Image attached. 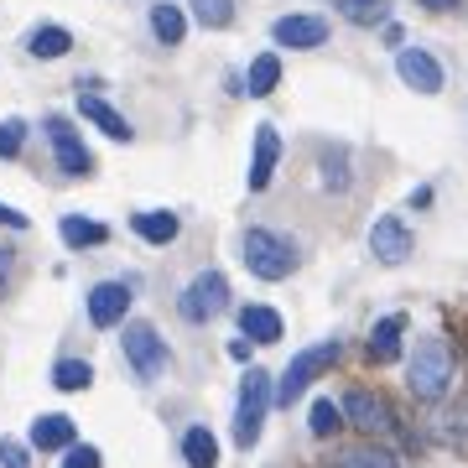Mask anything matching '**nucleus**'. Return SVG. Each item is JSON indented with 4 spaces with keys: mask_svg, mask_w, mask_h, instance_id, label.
Returning <instances> with one entry per match:
<instances>
[{
    "mask_svg": "<svg viewBox=\"0 0 468 468\" xmlns=\"http://www.w3.org/2000/svg\"><path fill=\"white\" fill-rule=\"evenodd\" d=\"M282 162V135L276 125H255V156H250V193H266L271 187V172Z\"/></svg>",
    "mask_w": 468,
    "mask_h": 468,
    "instance_id": "ddd939ff",
    "label": "nucleus"
},
{
    "mask_svg": "<svg viewBox=\"0 0 468 468\" xmlns=\"http://www.w3.org/2000/svg\"><path fill=\"white\" fill-rule=\"evenodd\" d=\"M73 437H79V427H73V417H37L32 421V448L37 452H63V448H73Z\"/></svg>",
    "mask_w": 468,
    "mask_h": 468,
    "instance_id": "4468645a",
    "label": "nucleus"
},
{
    "mask_svg": "<svg viewBox=\"0 0 468 468\" xmlns=\"http://www.w3.org/2000/svg\"><path fill=\"white\" fill-rule=\"evenodd\" d=\"M448 380H452V349L442 338H421L411 349V365H406V385L417 401H442L448 396Z\"/></svg>",
    "mask_w": 468,
    "mask_h": 468,
    "instance_id": "f03ea898",
    "label": "nucleus"
},
{
    "mask_svg": "<svg viewBox=\"0 0 468 468\" xmlns=\"http://www.w3.org/2000/svg\"><path fill=\"white\" fill-rule=\"evenodd\" d=\"M58 229H63L68 250H94V245H104V239H110V229H104L100 218H84V214H68Z\"/></svg>",
    "mask_w": 468,
    "mask_h": 468,
    "instance_id": "a211bd4d",
    "label": "nucleus"
},
{
    "mask_svg": "<svg viewBox=\"0 0 468 468\" xmlns=\"http://www.w3.org/2000/svg\"><path fill=\"white\" fill-rule=\"evenodd\" d=\"M151 32H156V42H167V48H177V42L187 37L183 11H177V5H167V0H156V5H151Z\"/></svg>",
    "mask_w": 468,
    "mask_h": 468,
    "instance_id": "412c9836",
    "label": "nucleus"
},
{
    "mask_svg": "<svg viewBox=\"0 0 468 468\" xmlns=\"http://www.w3.org/2000/svg\"><path fill=\"white\" fill-rule=\"evenodd\" d=\"M239 334L250 338V344H276V338H282V313L266 307V302H250V307L239 313Z\"/></svg>",
    "mask_w": 468,
    "mask_h": 468,
    "instance_id": "2eb2a0df",
    "label": "nucleus"
},
{
    "mask_svg": "<svg viewBox=\"0 0 468 468\" xmlns=\"http://www.w3.org/2000/svg\"><path fill=\"white\" fill-rule=\"evenodd\" d=\"M27 52H32V58H63V52H73V37H68L63 27H37V32L27 37Z\"/></svg>",
    "mask_w": 468,
    "mask_h": 468,
    "instance_id": "5701e85b",
    "label": "nucleus"
},
{
    "mask_svg": "<svg viewBox=\"0 0 468 468\" xmlns=\"http://www.w3.org/2000/svg\"><path fill=\"white\" fill-rule=\"evenodd\" d=\"M307 427H313V437H338V427H344V406H334L328 396H318L313 411H307Z\"/></svg>",
    "mask_w": 468,
    "mask_h": 468,
    "instance_id": "bb28decb",
    "label": "nucleus"
},
{
    "mask_svg": "<svg viewBox=\"0 0 468 468\" xmlns=\"http://www.w3.org/2000/svg\"><path fill=\"white\" fill-rule=\"evenodd\" d=\"M52 385L58 390H89L94 385V365L89 359H58L52 365Z\"/></svg>",
    "mask_w": 468,
    "mask_h": 468,
    "instance_id": "a878e982",
    "label": "nucleus"
},
{
    "mask_svg": "<svg viewBox=\"0 0 468 468\" xmlns=\"http://www.w3.org/2000/svg\"><path fill=\"white\" fill-rule=\"evenodd\" d=\"M187 5H193V16L203 27H229L234 21V0H187Z\"/></svg>",
    "mask_w": 468,
    "mask_h": 468,
    "instance_id": "cd10ccee",
    "label": "nucleus"
},
{
    "mask_svg": "<svg viewBox=\"0 0 468 468\" xmlns=\"http://www.w3.org/2000/svg\"><path fill=\"white\" fill-rule=\"evenodd\" d=\"M11 282H16V250H11V245L0 239V297L11 292Z\"/></svg>",
    "mask_w": 468,
    "mask_h": 468,
    "instance_id": "7c9ffc66",
    "label": "nucleus"
},
{
    "mask_svg": "<svg viewBox=\"0 0 468 468\" xmlns=\"http://www.w3.org/2000/svg\"><path fill=\"white\" fill-rule=\"evenodd\" d=\"M125 365L141 375V380H156L167 369V344L151 323H125Z\"/></svg>",
    "mask_w": 468,
    "mask_h": 468,
    "instance_id": "423d86ee",
    "label": "nucleus"
},
{
    "mask_svg": "<svg viewBox=\"0 0 468 468\" xmlns=\"http://www.w3.org/2000/svg\"><path fill=\"white\" fill-rule=\"evenodd\" d=\"M131 229L146 239V245H172L177 239V214H167V208H146V214L131 218Z\"/></svg>",
    "mask_w": 468,
    "mask_h": 468,
    "instance_id": "6ab92c4d",
    "label": "nucleus"
},
{
    "mask_svg": "<svg viewBox=\"0 0 468 468\" xmlns=\"http://www.w3.org/2000/svg\"><path fill=\"white\" fill-rule=\"evenodd\" d=\"M271 401H276L271 375L250 365L245 369V380H239V406H234V442H239V448H255V442H261V427H266Z\"/></svg>",
    "mask_w": 468,
    "mask_h": 468,
    "instance_id": "7ed1b4c3",
    "label": "nucleus"
},
{
    "mask_svg": "<svg viewBox=\"0 0 468 468\" xmlns=\"http://www.w3.org/2000/svg\"><path fill=\"white\" fill-rule=\"evenodd\" d=\"M344 417L359 427V432H396V417H390V406L375 396V390H344Z\"/></svg>",
    "mask_w": 468,
    "mask_h": 468,
    "instance_id": "1a4fd4ad",
    "label": "nucleus"
},
{
    "mask_svg": "<svg viewBox=\"0 0 468 468\" xmlns=\"http://www.w3.org/2000/svg\"><path fill=\"white\" fill-rule=\"evenodd\" d=\"M21 141H27V125L21 120H0V162H11L21 151Z\"/></svg>",
    "mask_w": 468,
    "mask_h": 468,
    "instance_id": "c756f323",
    "label": "nucleus"
},
{
    "mask_svg": "<svg viewBox=\"0 0 468 468\" xmlns=\"http://www.w3.org/2000/svg\"><path fill=\"white\" fill-rule=\"evenodd\" d=\"M239 250H245L250 276H261V282H282V276H292V271H297V245H292L286 234L266 229V224H250Z\"/></svg>",
    "mask_w": 468,
    "mask_h": 468,
    "instance_id": "f257e3e1",
    "label": "nucleus"
},
{
    "mask_svg": "<svg viewBox=\"0 0 468 468\" xmlns=\"http://www.w3.org/2000/svg\"><path fill=\"white\" fill-rule=\"evenodd\" d=\"M369 250H375V261H385V266H401L406 255H411V229H406L396 214L375 218V229H369Z\"/></svg>",
    "mask_w": 468,
    "mask_h": 468,
    "instance_id": "9d476101",
    "label": "nucleus"
},
{
    "mask_svg": "<svg viewBox=\"0 0 468 468\" xmlns=\"http://www.w3.org/2000/svg\"><path fill=\"white\" fill-rule=\"evenodd\" d=\"M334 359H338V344H313V349L292 354V365H286L282 385H276V401H282V406L302 401V396H307V385L318 380L323 369H334Z\"/></svg>",
    "mask_w": 468,
    "mask_h": 468,
    "instance_id": "20e7f679",
    "label": "nucleus"
},
{
    "mask_svg": "<svg viewBox=\"0 0 468 468\" xmlns=\"http://www.w3.org/2000/svg\"><path fill=\"white\" fill-rule=\"evenodd\" d=\"M125 313H131V286L125 282H100L89 292V323L94 328H115Z\"/></svg>",
    "mask_w": 468,
    "mask_h": 468,
    "instance_id": "9b49d317",
    "label": "nucleus"
},
{
    "mask_svg": "<svg viewBox=\"0 0 468 468\" xmlns=\"http://www.w3.org/2000/svg\"><path fill=\"white\" fill-rule=\"evenodd\" d=\"M63 468H104V463H100V452H94V448H79V442H73L68 458H63Z\"/></svg>",
    "mask_w": 468,
    "mask_h": 468,
    "instance_id": "2f4dec72",
    "label": "nucleus"
},
{
    "mask_svg": "<svg viewBox=\"0 0 468 468\" xmlns=\"http://www.w3.org/2000/svg\"><path fill=\"white\" fill-rule=\"evenodd\" d=\"M0 224H5V229H27V214L11 208V203H0Z\"/></svg>",
    "mask_w": 468,
    "mask_h": 468,
    "instance_id": "72a5a7b5",
    "label": "nucleus"
},
{
    "mask_svg": "<svg viewBox=\"0 0 468 468\" xmlns=\"http://www.w3.org/2000/svg\"><path fill=\"white\" fill-rule=\"evenodd\" d=\"M421 5H427V11H458L463 0H421Z\"/></svg>",
    "mask_w": 468,
    "mask_h": 468,
    "instance_id": "f704fd0d",
    "label": "nucleus"
},
{
    "mask_svg": "<svg viewBox=\"0 0 468 468\" xmlns=\"http://www.w3.org/2000/svg\"><path fill=\"white\" fill-rule=\"evenodd\" d=\"M183 458H187V468H214L218 463L214 432H208V427H187L183 432Z\"/></svg>",
    "mask_w": 468,
    "mask_h": 468,
    "instance_id": "aec40b11",
    "label": "nucleus"
},
{
    "mask_svg": "<svg viewBox=\"0 0 468 468\" xmlns=\"http://www.w3.org/2000/svg\"><path fill=\"white\" fill-rule=\"evenodd\" d=\"M276 84H282V63H276V52H261L250 63V73H245V89L261 100V94H271Z\"/></svg>",
    "mask_w": 468,
    "mask_h": 468,
    "instance_id": "b1692460",
    "label": "nucleus"
},
{
    "mask_svg": "<svg viewBox=\"0 0 468 468\" xmlns=\"http://www.w3.org/2000/svg\"><path fill=\"white\" fill-rule=\"evenodd\" d=\"M0 463H5V468H27L32 458H27V448H21V442H11V437H0Z\"/></svg>",
    "mask_w": 468,
    "mask_h": 468,
    "instance_id": "473e14b6",
    "label": "nucleus"
},
{
    "mask_svg": "<svg viewBox=\"0 0 468 468\" xmlns=\"http://www.w3.org/2000/svg\"><path fill=\"white\" fill-rule=\"evenodd\" d=\"M334 11L354 27H380L390 16V0H334Z\"/></svg>",
    "mask_w": 468,
    "mask_h": 468,
    "instance_id": "4be33fe9",
    "label": "nucleus"
},
{
    "mask_svg": "<svg viewBox=\"0 0 468 468\" xmlns=\"http://www.w3.org/2000/svg\"><path fill=\"white\" fill-rule=\"evenodd\" d=\"M79 115L94 120V125H100V131L110 135V141H131V135H135V131H131V120L120 115L115 104H104L100 94H84V100H79Z\"/></svg>",
    "mask_w": 468,
    "mask_h": 468,
    "instance_id": "dca6fc26",
    "label": "nucleus"
},
{
    "mask_svg": "<svg viewBox=\"0 0 468 468\" xmlns=\"http://www.w3.org/2000/svg\"><path fill=\"white\" fill-rule=\"evenodd\" d=\"M42 131H48L52 156H58V167H63L68 177H84V172L94 167V156H89V146L79 141V131H73V125H68L63 115H52L48 125H42Z\"/></svg>",
    "mask_w": 468,
    "mask_h": 468,
    "instance_id": "0eeeda50",
    "label": "nucleus"
},
{
    "mask_svg": "<svg viewBox=\"0 0 468 468\" xmlns=\"http://www.w3.org/2000/svg\"><path fill=\"white\" fill-rule=\"evenodd\" d=\"M338 468H401V458H396L390 448H375V442H365V448L338 452Z\"/></svg>",
    "mask_w": 468,
    "mask_h": 468,
    "instance_id": "393cba45",
    "label": "nucleus"
},
{
    "mask_svg": "<svg viewBox=\"0 0 468 468\" xmlns=\"http://www.w3.org/2000/svg\"><path fill=\"white\" fill-rule=\"evenodd\" d=\"M177 313H183L187 323H214L218 313H229V282H224L218 271H198L193 286L177 297Z\"/></svg>",
    "mask_w": 468,
    "mask_h": 468,
    "instance_id": "39448f33",
    "label": "nucleus"
},
{
    "mask_svg": "<svg viewBox=\"0 0 468 468\" xmlns=\"http://www.w3.org/2000/svg\"><path fill=\"white\" fill-rule=\"evenodd\" d=\"M401 338H406V318H401V313L380 318L375 328H369V359H375V365H390V359L401 354Z\"/></svg>",
    "mask_w": 468,
    "mask_h": 468,
    "instance_id": "f3484780",
    "label": "nucleus"
},
{
    "mask_svg": "<svg viewBox=\"0 0 468 468\" xmlns=\"http://www.w3.org/2000/svg\"><path fill=\"white\" fill-rule=\"evenodd\" d=\"M271 37H276V48H323V42H328V21L297 11V16L276 21V27H271Z\"/></svg>",
    "mask_w": 468,
    "mask_h": 468,
    "instance_id": "f8f14e48",
    "label": "nucleus"
},
{
    "mask_svg": "<svg viewBox=\"0 0 468 468\" xmlns=\"http://www.w3.org/2000/svg\"><path fill=\"white\" fill-rule=\"evenodd\" d=\"M396 73H401V84L406 89H417V94H437L442 89V63H437L432 52H421V48H401L396 52Z\"/></svg>",
    "mask_w": 468,
    "mask_h": 468,
    "instance_id": "6e6552de",
    "label": "nucleus"
},
{
    "mask_svg": "<svg viewBox=\"0 0 468 468\" xmlns=\"http://www.w3.org/2000/svg\"><path fill=\"white\" fill-rule=\"evenodd\" d=\"M323 177H328L334 193H344V187H349V156H344V151H328V156H323Z\"/></svg>",
    "mask_w": 468,
    "mask_h": 468,
    "instance_id": "c85d7f7f",
    "label": "nucleus"
}]
</instances>
